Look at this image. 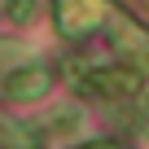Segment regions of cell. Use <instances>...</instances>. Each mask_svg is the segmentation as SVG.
Masks as SVG:
<instances>
[{
	"instance_id": "3",
	"label": "cell",
	"mask_w": 149,
	"mask_h": 149,
	"mask_svg": "<svg viewBox=\"0 0 149 149\" xmlns=\"http://www.w3.org/2000/svg\"><path fill=\"white\" fill-rule=\"evenodd\" d=\"M48 88H53V70L48 66H22V70H13L5 79V97L9 101H40V97H48Z\"/></svg>"
},
{
	"instance_id": "2",
	"label": "cell",
	"mask_w": 149,
	"mask_h": 149,
	"mask_svg": "<svg viewBox=\"0 0 149 149\" xmlns=\"http://www.w3.org/2000/svg\"><path fill=\"white\" fill-rule=\"evenodd\" d=\"M110 44H114V53H123V57H127V66H132L136 74H149V31H140L132 18L114 13Z\"/></svg>"
},
{
	"instance_id": "1",
	"label": "cell",
	"mask_w": 149,
	"mask_h": 149,
	"mask_svg": "<svg viewBox=\"0 0 149 149\" xmlns=\"http://www.w3.org/2000/svg\"><path fill=\"white\" fill-rule=\"evenodd\" d=\"M70 79L88 97H132L140 88V74L123 66H92V70H70Z\"/></svg>"
},
{
	"instance_id": "4",
	"label": "cell",
	"mask_w": 149,
	"mask_h": 149,
	"mask_svg": "<svg viewBox=\"0 0 149 149\" xmlns=\"http://www.w3.org/2000/svg\"><path fill=\"white\" fill-rule=\"evenodd\" d=\"M5 13L13 22H31L35 18V0H5Z\"/></svg>"
},
{
	"instance_id": "5",
	"label": "cell",
	"mask_w": 149,
	"mask_h": 149,
	"mask_svg": "<svg viewBox=\"0 0 149 149\" xmlns=\"http://www.w3.org/2000/svg\"><path fill=\"white\" fill-rule=\"evenodd\" d=\"M88 149H127V145H118V140H97V145H88Z\"/></svg>"
}]
</instances>
